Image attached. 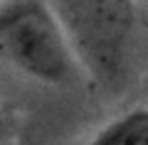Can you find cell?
Listing matches in <instances>:
<instances>
[{
    "label": "cell",
    "mask_w": 148,
    "mask_h": 145,
    "mask_svg": "<svg viewBox=\"0 0 148 145\" xmlns=\"http://www.w3.org/2000/svg\"><path fill=\"white\" fill-rule=\"evenodd\" d=\"M86 145H148V108H133L101 128Z\"/></svg>",
    "instance_id": "3"
},
{
    "label": "cell",
    "mask_w": 148,
    "mask_h": 145,
    "mask_svg": "<svg viewBox=\"0 0 148 145\" xmlns=\"http://www.w3.org/2000/svg\"><path fill=\"white\" fill-rule=\"evenodd\" d=\"M0 57L45 84H67L74 76L72 49L49 3L0 5Z\"/></svg>",
    "instance_id": "2"
},
{
    "label": "cell",
    "mask_w": 148,
    "mask_h": 145,
    "mask_svg": "<svg viewBox=\"0 0 148 145\" xmlns=\"http://www.w3.org/2000/svg\"><path fill=\"white\" fill-rule=\"evenodd\" d=\"M72 57H77L96 81H119L133 27V3L128 0H64L52 3Z\"/></svg>",
    "instance_id": "1"
}]
</instances>
